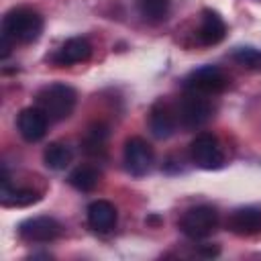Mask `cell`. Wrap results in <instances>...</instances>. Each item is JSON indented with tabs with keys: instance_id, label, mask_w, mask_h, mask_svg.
Wrapping results in <instances>:
<instances>
[{
	"instance_id": "1",
	"label": "cell",
	"mask_w": 261,
	"mask_h": 261,
	"mask_svg": "<svg viewBox=\"0 0 261 261\" xmlns=\"http://www.w3.org/2000/svg\"><path fill=\"white\" fill-rule=\"evenodd\" d=\"M43 33V16L27 6L12 8L2 18V35L12 43H33Z\"/></svg>"
},
{
	"instance_id": "2",
	"label": "cell",
	"mask_w": 261,
	"mask_h": 261,
	"mask_svg": "<svg viewBox=\"0 0 261 261\" xmlns=\"http://www.w3.org/2000/svg\"><path fill=\"white\" fill-rule=\"evenodd\" d=\"M75 90L67 84H49L37 94V106L49 116V120H63L75 108Z\"/></svg>"
},
{
	"instance_id": "3",
	"label": "cell",
	"mask_w": 261,
	"mask_h": 261,
	"mask_svg": "<svg viewBox=\"0 0 261 261\" xmlns=\"http://www.w3.org/2000/svg\"><path fill=\"white\" fill-rule=\"evenodd\" d=\"M216 224H218V212L212 206H194L179 220L181 232L190 239L208 237L216 228Z\"/></svg>"
},
{
	"instance_id": "4",
	"label": "cell",
	"mask_w": 261,
	"mask_h": 261,
	"mask_svg": "<svg viewBox=\"0 0 261 261\" xmlns=\"http://www.w3.org/2000/svg\"><path fill=\"white\" fill-rule=\"evenodd\" d=\"M177 120L186 126V128H198L202 126L210 114H212V106L210 102L206 100L204 94H198V92H188L179 104H177Z\"/></svg>"
},
{
	"instance_id": "5",
	"label": "cell",
	"mask_w": 261,
	"mask_h": 261,
	"mask_svg": "<svg viewBox=\"0 0 261 261\" xmlns=\"http://www.w3.org/2000/svg\"><path fill=\"white\" fill-rule=\"evenodd\" d=\"M192 161L202 169H218L224 163V153L220 149V143L210 133H200L192 145H190Z\"/></svg>"
},
{
	"instance_id": "6",
	"label": "cell",
	"mask_w": 261,
	"mask_h": 261,
	"mask_svg": "<svg viewBox=\"0 0 261 261\" xmlns=\"http://www.w3.org/2000/svg\"><path fill=\"white\" fill-rule=\"evenodd\" d=\"M228 86V80L224 75L222 69H218L216 65H202L198 69H194L186 80H184V88L188 92H198V94H216L222 92Z\"/></svg>"
},
{
	"instance_id": "7",
	"label": "cell",
	"mask_w": 261,
	"mask_h": 261,
	"mask_svg": "<svg viewBox=\"0 0 261 261\" xmlns=\"http://www.w3.org/2000/svg\"><path fill=\"white\" fill-rule=\"evenodd\" d=\"M61 234V224L53 216H33L18 224V237L27 243H51Z\"/></svg>"
},
{
	"instance_id": "8",
	"label": "cell",
	"mask_w": 261,
	"mask_h": 261,
	"mask_svg": "<svg viewBox=\"0 0 261 261\" xmlns=\"http://www.w3.org/2000/svg\"><path fill=\"white\" fill-rule=\"evenodd\" d=\"M124 165L126 171L135 177L145 175L153 165V149L141 137H130L124 143Z\"/></svg>"
},
{
	"instance_id": "9",
	"label": "cell",
	"mask_w": 261,
	"mask_h": 261,
	"mask_svg": "<svg viewBox=\"0 0 261 261\" xmlns=\"http://www.w3.org/2000/svg\"><path fill=\"white\" fill-rule=\"evenodd\" d=\"M47 122H49V116L39 106H31V108L20 110L18 120H16V126H18V133H20V137L24 141L37 143V141H41L45 137Z\"/></svg>"
},
{
	"instance_id": "10",
	"label": "cell",
	"mask_w": 261,
	"mask_h": 261,
	"mask_svg": "<svg viewBox=\"0 0 261 261\" xmlns=\"http://www.w3.org/2000/svg\"><path fill=\"white\" fill-rule=\"evenodd\" d=\"M196 37L200 45H206V47L216 45L226 37V22L216 10L204 8L200 14V27H198Z\"/></svg>"
},
{
	"instance_id": "11",
	"label": "cell",
	"mask_w": 261,
	"mask_h": 261,
	"mask_svg": "<svg viewBox=\"0 0 261 261\" xmlns=\"http://www.w3.org/2000/svg\"><path fill=\"white\" fill-rule=\"evenodd\" d=\"M177 112L165 104V102H157L153 108H151V114H149V128L151 133L157 137V139H167L175 133V126H177Z\"/></svg>"
},
{
	"instance_id": "12",
	"label": "cell",
	"mask_w": 261,
	"mask_h": 261,
	"mask_svg": "<svg viewBox=\"0 0 261 261\" xmlns=\"http://www.w3.org/2000/svg\"><path fill=\"white\" fill-rule=\"evenodd\" d=\"M226 226L230 232H234L239 237L259 234L261 232V210L259 208H239L228 216Z\"/></svg>"
},
{
	"instance_id": "13",
	"label": "cell",
	"mask_w": 261,
	"mask_h": 261,
	"mask_svg": "<svg viewBox=\"0 0 261 261\" xmlns=\"http://www.w3.org/2000/svg\"><path fill=\"white\" fill-rule=\"evenodd\" d=\"M90 55H92L90 41L84 37H71L57 49V53L53 55V61L59 65H73V63L88 61Z\"/></svg>"
},
{
	"instance_id": "14",
	"label": "cell",
	"mask_w": 261,
	"mask_h": 261,
	"mask_svg": "<svg viewBox=\"0 0 261 261\" xmlns=\"http://www.w3.org/2000/svg\"><path fill=\"white\" fill-rule=\"evenodd\" d=\"M116 208L108 200H96L88 206V224L96 232H108L116 224Z\"/></svg>"
},
{
	"instance_id": "15",
	"label": "cell",
	"mask_w": 261,
	"mask_h": 261,
	"mask_svg": "<svg viewBox=\"0 0 261 261\" xmlns=\"http://www.w3.org/2000/svg\"><path fill=\"white\" fill-rule=\"evenodd\" d=\"M41 196L33 190L27 188H14L10 186V177L6 173V169L2 167V184H0V202L4 206H31L35 202H39Z\"/></svg>"
},
{
	"instance_id": "16",
	"label": "cell",
	"mask_w": 261,
	"mask_h": 261,
	"mask_svg": "<svg viewBox=\"0 0 261 261\" xmlns=\"http://www.w3.org/2000/svg\"><path fill=\"white\" fill-rule=\"evenodd\" d=\"M67 181H69V186H73L80 192H92L100 184V171L94 165H77L69 173Z\"/></svg>"
},
{
	"instance_id": "17",
	"label": "cell",
	"mask_w": 261,
	"mask_h": 261,
	"mask_svg": "<svg viewBox=\"0 0 261 261\" xmlns=\"http://www.w3.org/2000/svg\"><path fill=\"white\" fill-rule=\"evenodd\" d=\"M71 157H73V151H71V147L65 145V143H51V145H47V149H45V153H43L45 165H47L49 169H55V171L65 169V167L71 163Z\"/></svg>"
},
{
	"instance_id": "18",
	"label": "cell",
	"mask_w": 261,
	"mask_h": 261,
	"mask_svg": "<svg viewBox=\"0 0 261 261\" xmlns=\"http://www.w3.org/2000/svg\"><path fill=\"white\" fill-rule=\"evenodd\" d=\"M137 10L147 22H161L167 18L169 0H137Z\"/></svg>"
},
{
	"instance_id": "19",
	"label": "cell",
	"mask_w": 261,
	"mask_h": 261,
	"mask_svg": "<svg viewBox=\"0 0 261 261\" xmlns=\"http://www.w3.org/2000/svg\"><path fill=\"white\" fill-rule=\"evenodd\" d=\"M106 128L104 126H94L88 130L86 139H84V151L90 153V155H100L104 151V145H106Z\"/></svg>"
},
{
	"instance_id": "20",
	"label": "cell",
	"mask_w": 261,
	"mask_h": 261,
	"mask_svg": "<svg viewBox=\"0 0 261 261\" xmlns=\"http://www.w3.org/2000/svg\"><path fill=\"white\" fill-rule=\"evenodd\" d=\"M232 59L247 69H261V51L255 47H237L232 51Z\"/></svg>"
}]
</instances>
